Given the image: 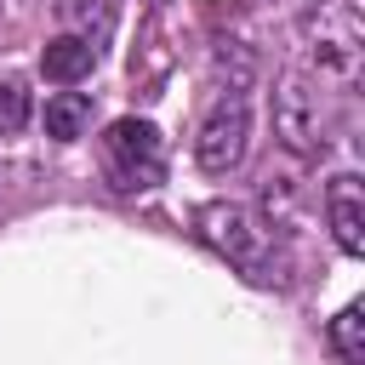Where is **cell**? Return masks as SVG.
Masks as SVG:
<instances>
[{
  "label": "cell",
  "instance_id": "cell-1",
  "mask_svg": "<svg viewBox=\"0 0 365 365\" xmlns=\"http://www.w3.org/2000/svg\"><path fill=\"white\" fill-rule=\"evenodd\" d=\"M194 234H200L222 262H234L245 279H257V285H285V279H291V251H285V240H279L251 205H240V200H205V205L194 211Z\"/></svg>",
  "mask_w": 365,
  "mask_h": 365
},
{
  "label": "cell",
  "instance_id": "cell-2",
  "mask_svg": "<svg viewBox=\"0 0 365 365\" xmlns=\"http://www.w3.org/2000/svg\"><path fill=\"white\" fill-rule=\"evenodd\" d=\"M274 137L291 160H325L336 137V103L319 74L285 68L274 86Z\"/></svg>",
  "mask_w": 365,
  "mask_h": 365
},
{
  "label": "cell",
  "instance_id": "cell-3",
  "mask_svg": "<svg viewBox=\"0 0 365 365\" xmlns=\"http://www.w3.org/2000/svg\"><path fill=\"white\" fill-rule=\"evenodd\" d=\"M103 177L120 194H148L165 182V143H160L154 120L125 114L103 131Z\"/></svg>",
  "mask_w": 365,
  "mask_h": 365
},
{
  "label": "cell",
  "instance_id": "cell-4",
  "mask_svg": "<svg viewBox=\"0 0 365 365\" xmlns=\"http://www.w3.org/2000/svg\"><path fill=\"white\" fill-rule=\"evenodd\" d=\"M245 143H251V103L245 91H222L194 131V160L205 177H228L245 160Z\"/></svg>",
  "mask_w": 365,
  "mask_h": 365
},
{
  "label": "cell",
  "instance_id": "cell-5",
  "mask_svg": "<svg viewBox=\"0 0 365 365\" xmlns=\"http://www.w3.org/2000/svg\"><path fill=\"white\" fill-rule=\"evenodd\" d=\"M308 51L319 63V74H336V80H354L359 68V46H365V17L354 0H325L314 17H308Z\"/></svg>",
  "mask_w": 365,
  "mask_h": 365
},
{
  "label": "cell",
  "instance_id": "cell-6",
  "mask_svg": "<svg viewBox=\"0 0 365 365\" xmlns=\"http://www.w3.org/2000/svg\"><path fill=\"white\" fill-rule=\"evenodd\" d=\"M325 222H331L336 251H348V257L365 251V194H359V177L354 171L331 177V188H325Z\"/></svg>",
  "mask_w": 365,
  "mask_h": 365
},
{
  "label": "cell",
  "instance_id": "cell-7",
  "mask_svg": "<svg viewBox=\"0 0 365 365\" xmlns=\"http://www.w3.org/2000/svg\"><path fill=\"white\" fill-rule=\"evenodd\" d=\"M97 46H86V40H74V34H57V40H46V51H40V74L51 80V86H80L91 68H97Z\"/></svg>",
  "mask_w": 365,
  "mask_h": 365
},
{
  "label": "cell",
  "instance_id": "cell-8",
  "mask_svg": "<svg viewBox=\"0 0 365 365\" xmlns=\"http://www.w3.org/2000/svg\"><path fill=\"white\" fill-rule=\"evenodd\" d=\"M57 17H63V29L74 40L103 46L114 34V23H120V0H57Z\"/></svg>",
  "mask_w": 365,
  "mask_h": 365
},
{
  "label": "cell",
  "instance_id": "cell-9",
  "mask_svg": "<svg viewBox=\"0 0 365 365\" xmlns=\"http://www.w3.org/2000/svg\"><path fill=\"white\" fill-rule=\"evenodd\" d=\"M86 125H91V97H86V91H57V97H46V137L74 143V137H86Z\"/></svg>",
  "mask_w": 365,
  "mask_h": 365
},
{
  "label": "cell",
  "instance_id": "cell-10",
  "mask_svg": "<svg viewBox=\"0 0 365 365\" xmlns=\"http://www.w3.org/2000/svg\"><path fill=\"white\" fill-rule=\"evenodd\" d=\"M325 342H331V354H336L342 365H365V302H348V308L331 319Z\"/></svg>",
  "mask_w": 365,
  "mask_h": 365
},
{
  "label": "cell",
  "instance_id": "cell-11",
  "mask_svg": "<svg viewBox=\"0 0 365 365\" xmlns=\"http://www.w3.org/2000/svg\"><path fill=\"white\" fill-rule=\"evenodd\" d=\"M29 114H34V97H29V86L23 80H0V137H17L23 125H29Z\"/></svg>",
  "mask_w": 365,
  "mask_h": 365
},
{
  "label": "cell",
  "instance_id": "cell-12",
  "mask_svg": "<svg viewBox=\"0 0 365 365\" xmlns=\"http://www.w3.org/2000/svg\"><path fill=\"white\" fill-rule=\"evenodd\" d=\"M319 6H325V0H319Z\"/></svg>",
  "mask_w": 365,
  "mask_h": 365
}]
</instances>
